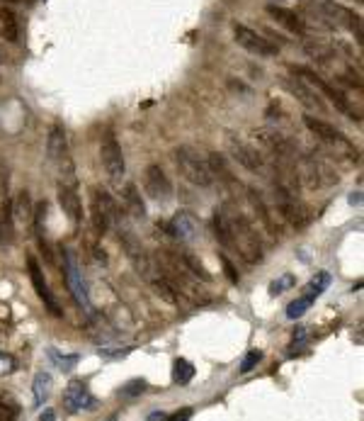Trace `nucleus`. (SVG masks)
Here are the masks:
<instances>
[{
	"label": "nucleus",
	"instance_id": "nucleus-1",
	"mask_svg": "<svg viewBox=\"0 0 364 421\" xmlns=\"http://www.w3.org/2000/svg\"><path fill=\"white\" fill-rule=\"evenodd\" d=\"M231 217V232H233V251L243 258L246 263L255 266L265 258V248H262V241L257 237L253 222L241 212H228Z\"/></svg>",
	"mask_w": 364,
	"mask_h": 421
},
{
	"label": "nucleus",
	"instance_id": "nucleus-2",
	"mask_svg": "<svg viewBox=\"0 0 364 421\" xmlns=\"http://www.w3.org/2000/svg\"><path fill=\"white\" fill-rule=\"evenodd\" d=\"M175 166H177V171H180L182 178L190 180V183L197 185V188H209V185H214V173H212V169H209L207 159H202V156H199L194 149H190V146H177Z\"/></svg>",
	"mask_w": 364,
	"mask_h": 421
},
{
	"label": "nucleus",
	"instance_id": "nucleus-3",
	"mask_svg": "<svg viewBox=\"0 0 364 421\" xmlns=\"http://www.w3.org/2000/svg\"><path fill=\"white\" fill-rule=\"evenodd\" d=\"M289 71H291V74H294V78H299L301 83H306L311 90H316V93H318V95L328 98L330 103H333L335 108H338L343 114H347V117H352V119H357V122H359V114H354V108H352V105H349V100L345 98V95L340 93L338 88H333V85H330L328 80L320 78V76L316 74V71L306 69V66H291Z\"/></svg>",
	"mask_w": 364,
	"mask_h": 421
},
{
	"label": "nucleus",
	"instance_id": "nucleus-4",
	"mask_svg": "<svg viewBox=\"0 0 364 421\" xmlns=\"http://www.w3.org/2000/svg\"><path fill=\"white\" fill-rule=\"evenodd\" d=\"M90 217H93V227L100 237L107 234L112 227L122 224V212H119L117 203H114L112 195L102 188H95L93 195H90Z\"/></svg>",
	"mask_w": 364,
	"mask_h": 421
},
{
	"label": "nucleus",
	"instance_id": "nucleus-5",
	"mask_svg": "<svg viewBox=\"0 0 364 421\" xmlns=\"http://www.w3.org/2000/svg\"><path fill=\"white\" fill-rule=\"evenodd\" d=\"M46 156L54 166H59V171L64 173V180H75L73 175V164H71L69 156V137H66L64 124L56 122L49 129V137H46Z\"/></svg>",
	"mask_w": 364,
	"mask_h": 421
},
{
	"label": "nucleus",
	"instance_id": "nucleus-6",
	"mask_svg": "<svg viewBox=\"0 0 364 421\" xmlns=\"http://www.w3.org/2000/svg\"><path fill=\"white\" fill-rule=\"evenodd\" d=\"M64 275H66V285H69L71 298L75 300V304H78L80 309H85V312H90V295H88V290H85L83 270H80L78 258H75V253L71 251V248L64 251Z\"/></svg>",
	"mask_w": 364,
	"mask_h": 421
},
{
	"label": "nucleus",
	"instance_id": "nucleus-7",
	"mask_svg": "<svg viewBox=\"0 0 364 421\" xmlns=\"http://www.w3.org/2000/svg\"><path fill=\"white\" fill-rule=\"evenodd\" d=\"M275 203H277V209L280 214L291 224V227H304L309 222V209L306 205L296 198V193L291 188H284V185H277L275 188Z\"/></svg>",
	"mask_w": 364,
	"mask_h": 421
},
{
	"label": "nucleus",
	"instance_id": "nucleus-8",
	"mask_svg": "<svg viewBox=\"0 0 364 421\" xmlns=\"http://www.w3.org/2000/svg\"><path fill=\"white\" fill-rule=\"evenodd\" d=\"M100 161H102L104 173H107L112 180H119L124 175V171H127L122 144L117 141V134L114 132H104L102 141H100Z\"/></svg>",
	"mask_w": 364,
	"mask_h": 421
},
{
	"label": "nucleus",
	"instance_id": "nucleus-9",
	"mask_svg": "<svg viewBox=\"0 0 364 421\" xmlns=\"http://www.w3.org/2000/svg\"><path fill=\"white\" fill-rule=\"evenodd\" d=\"M233 40H236V44H241L246 51H251V54H255V56H262V59H272V56L280 54V46H277L275 42L257 35L255 30H251V27H246V25L233 27Z\"/></svg>",
	"mask_w": 364,
	"mask_h": 421
},
{
	"label": "nucleus",
	"instance_id": "nucleus-10",
	"mask_svg": "<svg viewBox=\"0 0 364 421\" xmlns=\"http://www.w3.org/2000/svg\"><path fill=\"white\" fill-rule=\"evenodd\" d=\"M304 124L309 127V132L311 134H316V137L320 139V141H325L328 146H335V149H343V151H347L349 156H357V149H354L352 144H349V139L345 137L340 129H335L333 124H328L325 119H318V117H313V114H306L304 117Z\"/></svg>",
	"mask_w": 364,
	"mask_h": 421
},
{
	"label": "nucleus",
	"instance_id": "nucleus-11",
	"mask_svg": "<svg viewBox=\"0 0 364 421\" xmlns=\"http://www.w3.org/2000/svg\"><path fill=\"white\" fill-rule=\"evenodd\" d=\"M27 270H30V280H32V288H35L37 298H39L42 302H44V307L49 309L51 317H61L64 312H61V307H59V302H56L54 293L49 290V283H46L44 270H42L39 261H37L35 256L27 258Z\"/></svg>",
	"mask_w": 364,
	"mask_h": 421
},
{
	"label": "nucleus",
	"instance_id": "nucleus-12",
	"mask_svg": "<svg viewBox=\"0 0 364 421\" xmlns=\"http://www.w3.org/2000/svg\"><path fill=\"white\" fill-rule=\"evenodd\" d=\"M301 171H304L301 178L306 180L309 188H325V185L338 183V175L333 173V169L323 159H318V156H306L301 161Z\"/></svg>",
	"mask_w": 364,
	"mask_h": 421
},
{
	"label": "nucleus",
	"instance_id": "nucleus-13",
	"mask_svg": "<svg viewBox=\"0 0 364 421\" xmlns=\"http://www.w3.org/2000/svg\"><path fill=\"white\" fill-rule=\"evenodd\" d=\"M143 188L158 203H167L172 200V183L167 178V173L161 166H148L146 173H143Z\"/></svg>",
	"mask_w": 364,
	"mask_h": 421
},
{
	"label": "nucleus",
	"instance_id": "nucleus-14",
	"mask_svg": "<svg viewBox=\"0 0 364 421\" xmlns=\"http://www.w3.org/2000/svg\"><path fill=\"white\" fill-rule=\"evenodd\" d=\"M59 205L66 217L71 219V224L78 227L83 219V205H80V195L75 190V180H61L59 183Z\"/></svg>",
	"mask_w": 364,
	"mask_h": 421
},
{
	"label": "nucleus",
	"instance_id": "nucleus-15",
	"mask_svg": "<svg viewBox=\"0 0 364 421\" xmlns=\"http://www.w3.org/2000/svg\"><path fill=\"white\" fill-rule=\"evenodd\" d=\"M167 234L177 241H185V243H192L194 239L199 237V224L197 219L192 217L190 212H177L170 222L165 224Z\"/></svg>",
	"mask_w": 364,
	"mask_h": 421
},
{
	"label": "nucleus",
	"instance_id": "nucleus-16",
	"mask_svg": "<svg viewBox=\"0 0 364 421\" xmlns=\"http://www.w3.org/2000/svg\"><path fill=\"white\" fill-rule=\"evenodd\" d=\"M228 146H231V156L243 166V169L253 171V173H255V171H262L265 161H262L260 151H257L253 144H248V141H243V139H238V137H231Z\"/></svg>",
	"mask_w": 364,
	"mask_h": 421
},
{
	"label": "nucleus",
	"instance_id": "nucleus-17",
	"mask_svg": "<svg viewBox=\"0 0 364 421\" xmlns=\"http://www.w3.org/2000/svg\"><path fill=\"white\" fill-rule=\"evenodd\" d=\"M64 404L69 411H80V409H93L95 406V397L90 392V387L85 385L83 380H73L69 382L64 392Z\"/></svg>",
	"mask_w": 364,
	"mask_h": 421
},
{
	"label": "nucleus",
	"instance_id": "nucleus-18",
	"mask_svg": "<svg viewBox=\"0 0 364 421\" xmlns=\"http://www.w3.org/2000/svg\"><path fill=\"white\" fill-rule=\"evenodd\" d=\"M323 10L328 12L330 17H333L338 25L347 27L349 32H352L354 37H357V42L362 44V20H359L357 12H352L349 8L340 6V3H333V0H328V3H323Z\"/></svg>",
	"mask_w": 364,
	"mask_h": 421
},
{
	"label": "nucleus",
	"instance_id": "nucleus-19",
	"mask_svg": "<svg viewBox=\"0 0 364 421\" xmlns=\"http://www.w3.org/2000/svg\"><path fill=\"white\" fill-rule=\"evenodd\" d=\"M15 241V205L10 200L0 205V246H10Z\"/></svg>",
	"mask_w": 364,
	"mask_h": 421
},
{
	"label": "nucleus",
	"instance_id": "nucleus-20",
	"mask_svg": "<svg viewBox=\"0 0 364 421\" xmlns=\"http://www.w3.org/2000/svg\"><path fill=\"white\" fill-rule=\"evenodd\" d=\"M214 237L224 248L233 251V232H231V217H228L226 207H219L214 212Z\"/></svg>",
	"mask_w": 364,
	"mask_h": 421
},
{
	"label": "nucleus",
	"instance_id": "nucleus-21",
	"mask_svg": "<svg viewBox=\"0 0 364 421\" xmlns=\"http://www.w3.org/2000/svg\"><path fill=\"white\" fill-rule=\"evenodd\" d=\"M267 12H270L272 17H275L280 25H284L289 32H294V35H304L306 27L304 22H301V17L296 15V12L286 10V8H280V6H267Z\"/></svg>",
	"mask_w": 364,
	"mask_h": 421
},
{
	"label": "nucleus",
	"instance_id": "nucleus-22",
	"mask_svg": "<svg viewBox=\"0 0 364 421\" xmlns=\"http://www.w3.org/2000/svg\"><path fill=\"white\" fill-rule=\"evenodd\" d=\"M122 198H124V207H127V212L131 214V217H136V219H143V217H146V205H143L141 193H138L136 185L129 183L127 188H124Z\"/></svg>",
	"mask_w": 364,
	"mask_h": 421
},
{
	"label": "nucleus",
	"instance_id": "nucleus-23",
	"mask_svg": "<svg viewBox=\"0 0 364 421\" xmlns=\"http://www.w3.org/2000/svg\"><path fill=\"white\" fill-rule=\"evenodd\" d=\"M51 385H54V380H51L49 372L39 370L35 375V382H32V395H35L37 406H42L46 402V397H49V392H51Z\"/></svg>",
	"mask_w": 364,
	"mask_h": 421
},
{
	"label": "nucleus",
	"instance_id": "nucleus-24",
	"mask_svg": "<svg viewBox=\"0 0 364 421\" xmlns=\"http://www.w3.org/2000/svg\"><path fill=\"white\" fill-rule=\"evenodd\" d=\"M180 261H182V266L188 268V273L192 277H197V280H202V283H212V273H207L204 263L199 261L197 256H192V253H182Z\"/></svg>",
	"mask_w": 364,
	"mask_h": 421
},
{
	"label": "nucleus",
	"instance_id": "nucleus-25",
	"mask_svg": "<svg viewBox=\"0 0 364 421\" xmlns=\"http://www.w3.org/2000/svg\"><path fill=\"white\" fill-rule=\"evenodd\" d=\"M248 200H251V205L255 207V212H257V217L262 219V224H265L267 229H270L272 234H277V229H275V222H272V212H270V207L265 205V200L257 195V190H248Z\"/></svg>",
	"mask_w": 364,
	"mask_h": 421
},
{
	"label": "nucleus",
	"instance_id": "nucleus-26",
	"mask_svg": "<svg viewBox=\"0 0 364 421\" xmlns=\"http://www.w3.org/2000/svg\"><path fill=\"white\" fill-rule=\"evenodd\" d=\"M192 377H194V366L188 358H177V361L172 363V380H175L177 385H190Z\"/></svg>",
	"mask_w": 364,
	"mask_h": 421
},
{
	"label": "nucleus",
	"instance_id": "nucleus-27",
	"mask_svg": "<svg viewBox=\"0 0 364 421\" xmlns=\"http://www.w3.org/2000/svg\"><path fill=\"white\" fill-rule=\"evenodd\" d=\"M49 358H51V363H54L59 370H64V372H69V370H73L75 366H78V361H80V356H75V353H71V356H61L56 348H49Z\"/></svg>",
	"mask_w": 364,
	"mask_h": 421
},
{
	"label": "nucleus",
	"instance_id": "nucleus-28",
	"mask_svg": "<svg viewBox=\"0 0 364 421\" xmlns=\"http://www.w3.org/2000/svg\"><path fill=\"white\" fill-rule=\"evenodd\" d=\"M294 93L299 95V100L306 105V108H311V110H320V112H323V110H325V105L320 103L318 93H316V90H311V88L306 90L304 85H301V80H299V85H296V88H294Z\"/></svg>",
	"mask_w": 364,
	"mask_h": 421
},
{
	"label": "nucleus",
	"instance_id": "nucleus-29",
	"mask_svg": "<svg viewBox=\"0 0 364 421\" xmlns=\"http://www.w3.org/2000/svg\"><path fill=\"white\" fill-rule=\"evenodd\" d=\"M330 285V275L328 273H318V275L313 277V280H311L309 285H306V298L309 300H316V298H320V295H323V290L328 288Z\"/></svg>",
	"mask_w": 364,
	"mask_h": 421
},
{
	"label": "nucleus",
	"instance_id": "nucleus-30",
	"mask_svg": "<svg viewBox=\"0 0 364 421\" xmlns=\"http://www.w3.org/2000/svg\"><path fill=\"white\" fill-rule=\"evenodd\" d=\"M313 304V300H309L306 295H301L299 300H294V302L286 307V317L289 319H299V317H304L306 312H309V307Z\"/></svg>",
	"mask_w": 364,
	"mask_h": 421
},
{
	"label": "nucleus",
	"instance_id": "nucleus-31",
	"mask_svg": "<svg viewBox=\"0 0 364 421\" xmlns=\"http://www.w3.org/2000/svg\"><path fill=\"white\" fill-rule=\"evenodd\" d=\"M17 416V404L8 395L0 392V421H15Z\"/></svg>",
	"mask_w": 364,
	"mask_h": 421
},
{
	"label": "nucleus",
	"instance_id": "nucleus-32",
	"mask_svg": "<svg viewBox=\"0 0 364 421\" xmlns=\"http://www.w3.org/2000/svg\"><path fill=\"white\" fill-rule=\"evenodd\" d=\"M262 361V351H257V348H253V351L246 353V358L241 361V372H251L253 368H257V363Z\"/></svg>",
	"mask_w": 364,
	"mask_h": 421
},
{
	"label": "nucleus",
	"instance_id": "nucleus-33",
	"mask_svg": "<svg viewBox=\"0 0 364 421\" xmlns=\"http://www.w3.org/2000/svg\"><path fill=\"white\" fill-rule=\"evenodd\" d=\"M294 275H282V277H277L275 283L270 285V293L272 295H282L284 290H289V288H294Z\"/></svg>",
	"mask_w": 364,
	"mask_h": 421
},
{
	"label": "nucleus",
	"instance_id": "nucleus-34",
	"mask_svg": "<svg viewBox=\"0 0 364 421\" xmlns=\"http://www.w3.org/2000/svg\"><path fill=\"white\" fill-rule=\"evenodd\" d=\"M146 390V380H131L119 390V397H136Z\"/></svg>",
	"mask_w": 364,
	"mask_h": 421
},
{
	"label": "nucleus",
	"instance_id": "nucleus-35",
	"mask_svg": "<svg viewBox=\"0 0 364 421\" xmlns=\"http://www.w3.org/2000/svg\"><path fill=\"white\" fill-rule=\"evenodd\" d=\"M221 266H224V273H226V277L231 280L233 285H236L238 280H241V277H238V273H236V268H233V263L228 261V258L224 256V253H221Z\"/></svg>",
	"mask_w": 364,
	"mask_h": 421
},
{
	"label": "nucleus",
	"instance_id": "nucleus-36",
	"mask_svg": "<svg viewBox=\"0 0 364 421\" xmlns=\"http://www.w3.org/2000/svg\"><path fill=\"white\" fill-rule=\"evenodd\" d=\"M190 419H192V409L185 406V409H177L175 414H170L165 421H190Z\"/></svg>",
	"mask_w": 364,
	"mask_h": 421
},
{
	"label": "nucleus",
	"instance_id": "nucleus-37",
	"mask_svg": "<svg viewBox=\"0 0 364 421\" xmlns=\"http://www.w3.org/2000/svg\"><path fill=\"white\" fill-rule=\"evenodd\" d=\"M39 421H56V414H54V409H44V411H42Z\"/></svg>",
	"mask_w": 364,
	"mask_h": 421
}]
</instances>
